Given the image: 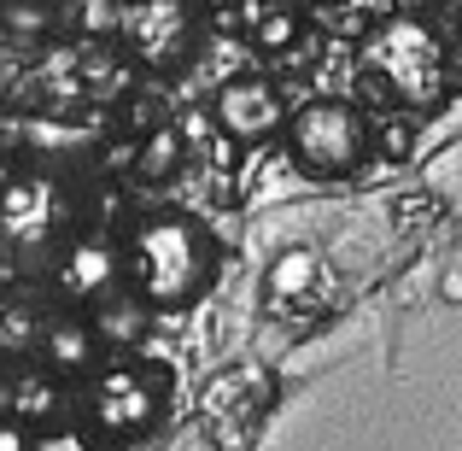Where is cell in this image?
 Masks as SVG:
<instances>
[{
	"label": "cell",
	"mask_w": 462,
	"mask_h": 451,
	"mask_svg": "<svg viewBox=\"0 0 462 451\" xmlns=\"http://www.w3.org/2000/svg\"><path fill=\"white\" fill-rule=\"evenodd\" d=\"M217 282V235L193 211H152L124 247V287L152 311H188Z\"/></svg>",
	"instance_id": "6da1fadb"
},
{
	"label": "cell",
	"mask_w": 462,
	"mask_h": 451,
	"mask_svg": "<svg viewBox=\"0 0 462 451\" xmlns=\"http://www.w3.org/2000/svg\"><path fill=\"white\" fill-rule=\"evenodd\" d=\"M164 370L147 358H117V363H100L88 381V422L106 434V440H135L158 422L164 410Z\"/></svg>",
	"instance_id": "7a4b0ae2"
},
{
	"label": "cell",
	"mask_w": 462,
	"mask_h": 451,
	"mask_svg": "<svg viewBox=\"0 0 462 451\" xmlns=\"http://www.w3.org/2000/svg\"><path fill=\"white\" fill-rule=\"evenodd\" d=\"M287 147L310 176H351L369 158V124H363L357 106L322 94V100H305L287 117Z\"/></svg>",
	"instance_id": "3957f363"
},
{
	"label": "cell",
	"mask_w": 462,
	"mask_h": 451,
	"mask_svg": "<svg viewBox=\"0 0 462 451\" xmlns=\"http://www.w3.org/2000/svg\"><path fill=\"white\" fill-rule=\"evenodd\" d=\"M65 223H70V205H65V193H59L53 176L6 182V193H0V235H6L12 247H23V252L53 247Z\"/></svg>",
	"instance_id": "277c9868"
},
{
	"label": "cell",
	"mask_w": 462,
	"mask_h": 451,
	"mask_svg": "<svg viewBox=\"0 0 462 451\" xmlns=\"http://www.w3.org/2000/svg\"><path fill=\"white\" fill-rule=\"evenodd\" d=\"M124 35L141 65L176 70L193 53V6L188 0H141V6L124 12Z\"/></svg>",
	"instance_id": "5b68a950"
},
{
	"label": "cell",
	"mask_w": 462,
	"mask_h": 451,
	"mask_svg": "<svg viewBox=\"0 0 462 451\" xmlns=\"http://www.w3.org/2000/svg\"><path fill=\"white\" fill-rule=\"evenodd\" d=\"M287 117L293 112H282V94L263 77H235V82L217 89V124L235 141H263L275 129H287Z\"/></svg>",
	"instance_id": "8992f818"
},
{
	"label": "cell",
	"mask_w": 462,
	"mask_h": 451,
	"mask_svg": "<svg viewBox=\"0 0 462 451\" xmlns=\"http://www.w3.org/2000/svg\"><path fill=\"white\" fill-rule=\"evenodd\" d=\"M59 287H65V299L77 305H100V294H112L117 282H124V252H112L106 240H77V247L59 252Z\"/></svg>",
	"instance_id": "52a82bcc"
},
{
	"label": "cell",
	"mask_w": 462,
	"mask_h": 451,
	"mask_svg": "<svg viewBox=\"0 0 462 451\" xmlns=\"http://www.w3.org/2000/svg\"><path fill=\"white\" fill-rule=\"evenodd\" d=\"M42 358L59 375H88L106 358V334L94 328V316H53L47 340H42Z\"/></svg>",
	"instance_id": "ba28073f"
},
{
	"label": "cell",
	"mask_w": 462,
	"mask_h": 451,
	"mask_svg": "<svg viewBox=\"0 0 462 451\" xmlns=\"http://www.w3.org/2000/svg\"><path fill=\"white\" fill-rule=\"evenodd\" d=\"M147 323H152V305L141 299V294L106 299V305H100V316H94V328L106 334V346H117V352L141 346V340H147Z\"/></svg>",
	"instance_id": "9c48e42d"
},
{
	"label": "cell",
	"mask_w": 462,
	"mask_h": 451,
	"mask_svg": "<svg viewBox=\"0 0 462 451\" xmlns=\"http://www.w3.org/2000/svg\"><path fill=\"white\" fill-rule=\"evenodd\" d=\"M30 451H100V446H94V434L65 428V422H59V428H42V434H35Z\"/></svg>",
	"instance_id": "30bf717a"
},
{
	"label": "cell",
	"mask_w": 462,
	"mask_h": 451,
	"mask_svg": "<svg viewBox=\"0 0 462 451\" xmlns=\"http://www.w3.org/2000/svg\"><path fill=\"white\" fill-rule=\"evenodd\" d=\"M293 30H299V12H293V6H275V12H263V18H258V42H263V47L293 42Z\"/></svg>",
	"instance_id": "8fae6325"
},
{
	"label": "cell",
	"mask_w": 462,
	"mask_h": 451,
	"mask_svg": "<svg viewBox=\"0 0 462 451\" xmlns=\"http://www.w3.org/2000/svg\"><path fill=\"white\" fill-rule=\"evenodd\" d=\"M381 153L386 158H410L416 153V124H410V117H386L381 124Z\"/></svg>",
	"instance_id": "7c38bea8"
},
{
	"label": "cell",
	"mask_w": 462,
	"mask_h": 451,
	"mask_svg": "<svg viewBox=\"0 0 462 451\" xmlns=\"http://www.w3.org/2000/svg\"><path fill=\"white\" fill-rule=\"evenodd\" d=\"M170 164H176V136H170V129H158L152 147L141 153V170H147V176H164Z\"/></svg>",
	"instance_id": "4fadbf2b"
},
{
	"label": "cell",
	"mask_w": 462,
	"mask_h": 451,
	"mask_svg": "<svg viewBox=\"0 0 462 451\" xmlns=\"http://www.w3.org/2000/svg\"><path fill=\"white\" fill-rule=\"evenodd\" d=\"M305 276H310V258H305V252H287V258H282V270L270 276V287H275V294H282V287L305 282Z\"/></svg>",
	"instance_id": "5bb4252c"
},
{
	"label": "cell",
	"mask_w": 462,
	"mask_h": 451,
	"mask_svg": "<svg viewBox=\"0 0 462 451\" xmlns=\"http://www.w3.org/2000/svg\"><path fill=\"white\" fill-rule=\"evenodd\" d=\"M35 446V434H23L18 422H0V451H30Z\"/></svg>",
	"instance_id": "9a60e30c"
},
{
	"label": "cell",
	"mask_w": 462,
	"mask_h": 451,
	"mask_svg": "<svg viewBox=\"0 0 462 451\" xmlns=\"http://www.w3.org/2000/svg\"><path fill=\"white\" fill-rule=\"evenodd\" d=\"M433 6H445V0H398V12H410V18H416V12H433Z\"/></svg>",
	"instance_id": "2e32d148"
}]
</instances>
